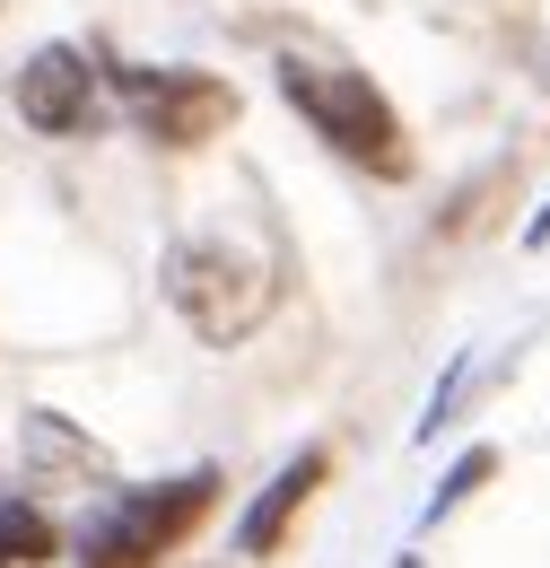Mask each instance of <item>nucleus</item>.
<instances>
[{
	"label": "nucleus",
	"instance_id": "1",
	"mask_svg": "<svg viewBox=\"0 0 550 568\" xmlns=\"http://www.w3.org/2000/svg\"><path fill=\"white\" fill-rule=\"evenodd\" d=\"M272 79H279V97L306 114V132H324V149H342L349 166H367V175H385V184L411 175V132H403L394 97L358 71L342 44L288 36V44L272 53Z\"/></svg>",
	"mask_w": 550,
	"mask_h": 568
},
{
	"label": "nucleus",
	"instance_id": "2",
	"mask_svg": "<svg viewBox=\"0 0 550 568\" xmlns=\"http://www.w3.org/2000/svg\"><path fill=\"white\" fill-rule=\"evenodd\" d=\"M166 297H175V315L193 324V342L236 351V342H254V333L272 324L279 263L254 254V245H236V236H184V245L166 254Z\"/></svg>",
	"mask_w": 550,
	"mask_h": 568
},
{
	"label": "nucleus",
	"instance_id": "3",
	"mask_svg": "<svg viewBox=\"0 0 550 568\" xmlns=\"http://www.w3.org/2000/svg\"><path fill=\"white\" fill-rule=\"evenodd\" d=\"M210 507H218V473H175L157 490H123L105 516H88L79 568H157L166 551H184L202 534Z\"/></svg>",
	"mask_w": 550,
	"mask_h": 568
},
{
	"label": "nucleus",
	"instance_id": "4",
	"mask_svg": "<svg viewBox=\"0 0 550 568\" xmlns=\"http://www.w3.org/2000/svg\"><path fill=\"white\" fill-rule=\"evenodd\" d=\"M105 88L123 97L132 132H149L157 149H202L236 123V88L218 71H149V62H114Z\"/></svg>",
	"mask_w": 550,
	"mask_h": 568
},
{
	"label": "nucleus",
	"instance_id": "5",
	"mask_svg": "<svg viewBox=\"0 0 550 568\" xmlns=\"http://www.w3.org/2000/svg\"><path fill=\"white\" fill-rule=\"evenodd\" d=\"M9 97H18V123H27V132H44V141H79V132H96L105 71H96L88 44H44V53H27V71H18Z\"/></svg>",
	"mask_w": 550,
	"mask_h": 568
},
{
	"label": "nucleus",
	"instance_id": "6",
	"mask_svg": "<svg viewBox=\"0 0 550 568\" xmlns=\"http://www.w3.org/2000/svg\"><path fill=\"white\" fill-rule=\"evenodd\" d=\"M324 481H333V455H324V446H306L297 464H279L272 490L254 498V507H245V525H236V551H245V560H272L279 542H288V525L306 516V498L324 490Z\"/></svg>",
	"mask_w": 550,
	"mask_h": 568
},
{
	"label": "nucleus",
	"instance_id": "7",
	"mask_svg": "<svg viewBox=\"0 0 550 568\" xmlns=\"http://www.w3.org/2000/svg\"><path fill=\"white\" fill-rule=\"evenodd\" d=\"M18 455H27L35 481H70V490L114 481V455H105L88 428H70L62 412H27V420H18Z\"/></svg>",
	"mask_w": 550,
	"mask_h": 568
},
{
	"label": "nucleus",
	"instance_id": "8",
	"mask_svg": "<svg viewBox=\"0 0 550 568\" xmlns=\"http://www.w3.org/2000/svg\"><path fill=\"white\" fill-rule=\"evenodd\" d=\"M44 560H53V525H44V507L0 498V568H44Z\"/></svg>",
	"mask_w": 550,
	"mask_h": 568
},
{
	"label": "nucleus",
	"instance_id": "9",
	"mask_svg": "<svg viewBox=\"0 0 550 568\" xmlns=\"http://www.w3.org/2000/svg\"><path fill=\"white\" fill-rule=\"evenodd\" d=\"M489 473H498V446H472V455H464V464H455V473L437 481V498H428V525H437V516H455V507H464V498L481 490Z\"/></svg>",
	"mask_w": 550,
	"mask_h": 568
}]
</instances>
